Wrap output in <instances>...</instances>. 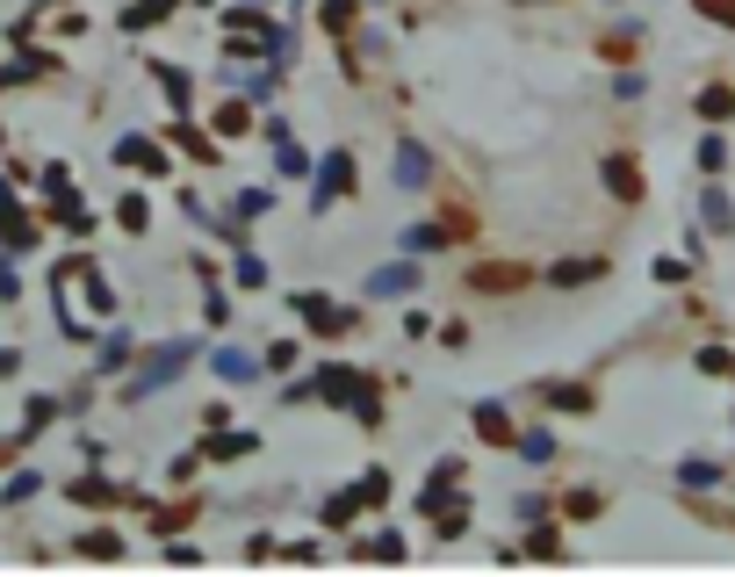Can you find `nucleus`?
Segmentation results:
<instances>
[{
	"mask_svg": "<svg viewBox=\"0 0 735 577\" xmlns=\"http://www.w3.org/2000/svg\"><path fill=\"white\" fill-rule=\"evenodd\" d=\"M188 361H195V339H173V347H159L152 361H145V368L130 376V383H123V404H137V397H152V390H166Z\"/></svg>",
	"mask_w": 735,
	"mask_h": 577,
	"instance_id": "nucleus-1",
	"label": "nucleus"
},
{
	"mask_svg": "<svg viewBox=\"0 0 735 577\" xmlns=\"http://www.w3.org/2000/svg\"><path fill=\"white\" fill-rule=\"evenodd\" d=\"M433 181V152L418 138H397V188H426Z\"/></svg>",
	"mask_w": 735,
	"mask_h": 577,
	"instance_id": "nucleus-2",
	"label": "nucleus"
},
{
	"mask_svg": "<svg viewBox=\"0 0 735 577\" xmlns=\"http://www.w3.org/2000/svg\"><path fill=\"white\" fill-rule=\"evenodd\" d=\"M116 166H145L152 181H166V152L152 138H116Z\"/></svg>",
	"mask_w": 735,
	"mask_h": 577,
	"instance_id": "nucleus-3",
	"label": "nucleus"
},
{
	"mask_svg": "<svg viewBox=\"0 0 735 577\" xmlns=\"http://www.w3.org/2000/svg\"><path fill=\"white\" fill-rule=\"evenodd\" d=\"M318 174H325V181H318V210H332V195L354 188V152H332L325 166H318Z\"/></svg>",
	"mask_w": 735,
	"mask_h": 577,
	"instance_id": "nucleus-4",
	"label": "nucleus"
},
{
	"mask_svg": "<svg viewBox=\"0 0 735 577\" xmlns=\"http://www.w3.org/2000/svg\"><path fill=\"white\" fill-rule=\"evenodd\" d=\"M289 303L310 318V333H340V325H346V311H332V303L318 297V289H303V297H289Z\"/></svg>",
	"mask_w": 735,
	"mask_h": 577,
	"instance_id": "nucleus-5",
	"label": "nucleus"
},
{
	"mask_svg": "<svg viewBox=\"0 0 735 577\" xmlns=\"http://www.w3.org/2000/svg\"><path fill=\"white\" fill-rule=\"evenodd\" d=\"M476 434L491 440V448H513V412H505V404H476Z\"/></svg>",
	"mask_w": 735,
	"mask_h": 577,
	"instance_id": "nucleus-6",
	"label": "nucleus"
},
{
	"mask_svg": "<svg viewBox=\"0 0 735 577\" xmlns=\"http://www.w3.org/2000/svg\"><path fill=\"white\" fill-rule=\"evenodd\" d=\"M209 361H217L223 383H253V376H260V361H253V354H239V347H217Z\"/></svg>",
	"mask_w": 735,
	"mask_h": 577,
	"instance_id": "nucleus-7",
	"label": "nucleus"
},
{
	"mask_svg": "<svg viewBox=\"0 0 735 577\" xmlns=\"http://www.w3.org/2000/svg\"><path fill=\"white\" fill-rule=\"evenodd\" d=\"M58 58L51 51H22V58H8V66H0V88H15V80H36V72H51Z\"/></svg>",
	"mask_w": 735,
	"mask_h": 577,
	"instance_id": "nucleus-8",
	"label": "nucleus"
},
{
	"mask_svg": "<svg viewBox=\"0 0 735 577\" xmlns=\"http://www.w3.org/2000/svg\"><path fill=\"white\" fill-rule=\"evenodd\" d=\"M411 281H418V267H376V275H368V297H404Z\"/></svg>",
	"mask_w": 735,
	"mask_h": 577,
	"instance_id": "nucleus-9",
	"label": "nucleus"
},
{
	"mask_svg": "<svg viewBox=\"0 0 735 577\" xmlns=\"http://www.w3.org/2000/svg\"><path fill=\"white\" fill-rule=\"evenodd\" d=\"M606 188H613L620 203H634V195H642V174H634V159H606Z\"/></svg>",
	"mask_w": 735,
	"mask_h": 577,
	"instance_id": "nucleus-10",
	"label": "nucleus"
},
{
	"mask_svg": "<svg viewBox=\"0 0 735 577\" xmlns=\"http://www.w3.org/2000/svg\"><path fill=\"white\" fill-rule=\"evenodd\" d=\"M318 390H325L332 404H354L360 397V376H354V368H325V376H318Z\"/></svg>",
	"mask_w": 735,
	"mask_h": 577,
	"instance_id": "nucleus-11",
	"label": "nucleus"
},
{
	"mask_svg": "<svg viewBox=\"0 0 735 577\" xmlns=\"http://www.w3.org/2000/svg\"><path fill=\"white\" fill-rule=\"evenodd\" d=\"M181 0H137V8H123V30H152V22H166Z\"/></svg>",
	"mask_w": 735,
	"mask_h": 577,
	"instance_id": "nucleus-12",
	"label": "nucleus"
},
{
	"mask_svg": "<svg viewBox=\"0 0 735 577\" xmlns=\"http://www.w3.org/2000/svg\"><path fill=\"white\" fill-rule=\"evenodd\" d=\"M58 412H66L58 397H30V404H22V440H30V434H44V426H51Z\"/></svg>",
	"mask_w": 735,
	"mask_h": 577,
	"instance_id": "nucleus-13",
	"label": "nucleus"
},
{
	"mask_svg": "<svg viewBox=\"0 0 735 577\" xmlns=\"http://www.w3.org/2000/svg\"><path fill=\"white\" fill-rule=\"evenodd\" d=\"M36 491H44V476H36V470H15L8 484H0V506H30Z\"/></svg>",
	"mask_w": 735,
	"mask_h": 577,
	"instance_id": "nucleus-14",
	"label": "nucleus"
},
{
	"mask_svg": "<svg viewBox=\"0 0 735 577\" xmlns=\"http://www.w3.org/2000/svg\"><path fill=\"white\" fill-rule=\"evenodd\" d=\"M440 245H455V239H447V224H411L404 231V253H440Z\"/></svg>",
	"mask_w": 735,
	"mask_h": 577,
	"instance_id": "nucleus-15",
	"label": "nucleus"
},
{
	"mask_svg": "<svg viewBox=\"0 0 735 577\" xmlns=\"http://www.w3.org/2000/svg\"><path fill=\"white\" fill-rule=\"evenodd\" d=\"M678 484H685V491H714V484H721V470H714L707 455H692V462H678Z\"/></svg>",
	"mask_w": 735,
	"mask_h": 577,
	"instance_id": "nucleus-16",
	"label": "nucleus"
},
{
	"mask_svg": "<svg viewBox=\"0 0 735 577\" xmlns=\"http://www.w3.org/2000/svg\"><path fill=\"white\" fill-rule=\"evenodd\" d=\"M72 498H80V506H108L116 484H108V476H72Z\"/></svg>",
	"mask_w": 735,
	"mask_h": 577,
	"instance_id": "nucleus-17",
	"label": "nucleus"
},
{
	"mask_svg": "<svg viewBox=\"0 0 735 577\" xmlns=\"http://www.w3.org/2000/svg\"><path fill=\"white\" fill-rule=\"evenodd\" d=\"M116 224L123 231H145V224H152V203H145V195H123V203H116Z\"/></svg>",
	"mask_w": 735,
	"mask_h": 577,
	"instance_id": "nucleus-18",
	"label": "nucleus"
},
{
	"mask_svg": "<svg viewBox=\"0 0 735 577\" xmlns=\"http://www.w3.org/2000/svg\"><path fill=\"white\" fill-rule=\"evenodd\" d=\"M130 354H137V347H130V333H108V339H102V376H116V368L130 361Z\"/></svg>",
	"mask_w": 735,
	"mask_h": 577,
	"instance_id": "nucleus-19",
	"label": "nucleus"
},
{
	"mask_svg": "<svg viewBox=\"0 0 735 577\" xmlns=\"http://www.w3.org/2000/svg\"><path fill=\"white\" fill-rule=\"evenodd\" d=\"M707 224H714V231H735V203L721 188H707Z\"/></svg>",
	"mask_w": 735,
	"mask_h": 577,
	"instance_id": "nucleus-20",
	"label": "nucleus"
},
{
	"mask_svg": "<svg viewBox=\"0 0 735 577\" xmlns=\"http://www.w3.org/2000/svg\"><path fill=\"white\" fill-rule=\"evenodd\" d=\"M519 281H527L519 267H476V289H519Z\"/></svg>",
	"mask_w": 735,
	"mask_h": 577,
	"instance_id": "nucleus-21",
	"label": "nucleus"
},
{
	"mask_svg": "<svg viewBox=\"0 0 735 577\" xmlns=\"http://www.w3.org/2000/svg\"><path fill=\"white\" fill-rule=\"evenodd\" d=\"M548 404H555V412H584V404H592V390H577V383H555V390H548Z\"/></svg>",
	"mask_w": 735,
	"mask_h": 577,
	"instance_id": "nucleus-22",
	"label": "nucleus"
},
{
	"mask_svg": "<svg viewBox=\"0 0 735 577\" xmlns=\"http://www.w3.org/2000/svg\"><path fill=\"white\" fill-rule=\"evenodd\" d=\"M700 116H735V94L728 88H707L700 94Z\"/></svg>",
	"mask_w": 735,
	"mask_h": 577,
	"instance_id": "nucleus-23",
	"label": "nucleus"
},
{
	"mask_svg": "<svg viewBox=\"0 0 735 577\" xmlns=\"http://www.w3.org/2000/svg\"><path fill=\"white\" fill-rule=\"evenodd\" d=\"M72 549H80V556H116V534H80V542H72Z\"/></svg>",
	"mask_w": 735,
	"mask_h": 577,
	"instance_id": "nucleus-24",
	"label": "nucleus"
},
{
	"mask_svg": "<svg viewBox=\"0 0 735 577\" xmlns=\"http://www.w3.org/2000/svg\"><path fill=\"white\" fill-rule=\"evenodd\" d=\"M599 275V261H570V267H555V289H570V281H592Z\"/></svg>",
	"mask_w": 735,
	"mask_h": 577,
	"instance_id": "nucleus-25",
	"label": "nucleus"
},
{
	"mask_svg": "<svg viewBox=\"0 0 735 577\" xmlns=\"http://www.w3.org/2000/svg\"><path fill=\"white\" fill-rule=\"evenodd\" d=\"M209 455H217V462H231V455H253V434H231V440H217Z\"/></svg>",
	"mask_w": 735,
	"mask_h": 577,
	"instance_id": "nucleus-26",
	"label": "nucleus"
},
{
	"mask_svg": "<svg viewBox=\"0 0 735 577\" xmlns=\"http://www.w3.org/2000/svg\"><path fill=\"white\" fill-rule=\"evenodd\" d=\"M325 30H354V0H325Z\"/></svg>",
	"mask_w": 735,
	"mask_h": 577,
	"instance_id": "nucleus-27",
	"label": "nucleus"
},
{
	"mask_svg": "<svg viewBox=\"0 0 735 577\" xmlns=\"http://www.w3.org/2000/svg\"><path fill=\"white\" fill-rule=\"evenodd\" d=\"M173 138H181V145H188V152H195V159H217V145H209V138H195V130H188V123H173Z\"/></svg>",
	"mask_w": 735,
	"mask_h": 577,
	"instance_id": "nucleus-28",
	"label": "nucleus"
},
{
	"mask_svg": "<svg viewBox=\"0 0 735 577\" xmlns=\"http://www.w3.org/2000/svg\"><path fill=\"white\" fill-rule=\"evenodd\" d=\"M700 166H707V174H721V166H728V145L707 138V145H700Z\"/></svg>",
	"mask_w": 735,
	"mask_h": 577,
	"instance_id": "nucleus-29",
	"label": "nucleus"
},
{
	"mask_svg": "<svg viewBox=\"0 0 735 577\" xmlns=\"http://www.w3.org/2000/svg\"><path fill=\"white\" fill-rule=\"evenodd\" d=\"M296 354H303V347H296V339H274V347H267V361H260V368H289Z\"/></svg>",
	"mask_w": 735,
	"mask_h": 577,
	"instance_id": "nucleus-30",
	"label": "nucleus"
},
{
	"mask_svg": "<svg viewBox=\"0 0 735 577\" xmlns=\"http://www.w3.org/2000/svg\"><path fill=\"white\" fill-rule=\"evenodd\" d=\"M0 303H22V275L8 261H0Z\"/></svg>",
	"mask_w": 735,
	"mask_h": 577,
	"instance_id": "nucleus-31",
	"label": "nucleus"
},
{
	"mask_svg": "<svg viewBox=\"0 0 735 577\" xmlns=\"http://www.w3.org/2000/svg\"><path fill=\"white\" fill-rule=\"evenodd\" d=\"M519 448H527V462H548V455H555V440H548V434H527Z\"/></svg>",
	"mask_w": 735,
	"mask_h": 577,
	"instance_id": "nucleus-32",
	"label": "nucleus"
},
{
	"mask_svg": "<svg viewBox=\"0 0 735 577\" xmlns=\"http://www.w3.org/2000/svg\"><path fill=\"white\" fill-rule=\"evenodd\" d=\"M700 15L707 22H735V0H700Z\"/></svg>",
	"mask_w": 735,
	"mask_h": 577,
	"instance_id": "nucleus-33",
	"label": "nucleus"
},
{
	"mask_svg": "<svg viewBox=\"0 0 735 577\" xmlns=\"http://www.w3.org/2000/svg\"><path fill=\"white\" fill-rule=\"evenodd\" d=\"M15 368H22V347H0V383H8Z\"/></svg>",
	"mask_w": 735,
	"mask_h": 577,
	"instance_id": "nucleus-34",
	"label": "nucleus"
},
{
	"mask_svg": "<svg viewBox=\"0 0 735 577\" xmlns=\"http://www.w3.org/2000/svg\"><path fill=\"white\" fill-rule=\"evenodd\" d=\"M15 448H22V434H15V440H0V462H15Z\"/></svg>",
	"mask_w": 735,
	"mask_h": 577,
	"instance_id": "nucleus-35",
	"label": "nucleus"
}]
</instances>
